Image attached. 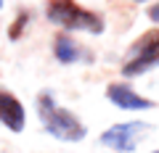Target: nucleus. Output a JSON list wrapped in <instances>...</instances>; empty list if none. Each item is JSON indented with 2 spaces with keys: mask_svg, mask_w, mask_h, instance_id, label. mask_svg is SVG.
<instances>
[{
  "mask_svg": "<svg viewBox=\"0 0 159 153\" xmlns=\"http://www.w3.org/2000/svg\"><path fill=\"white\" fill-rule=\"evenodd\" d=\"M40 119H43V124H45V130L51 132L53 137H58V140H66V142H77L85 137V127H82V121L74 116V113L64 111V108H58L56 103H53V98L48 95H40Z\"/></svg>",
  "mask_w": 159,
  "mask_h": 153,
  "instance_id": "1",
  "label": "nucleus"
},
{
  "mask_svg": "<svg viewBox=\"0 0 159 153\" xmlns=\"http://www.w3.org/2000/svg\"><path fill=\"white\" fill-rule=\"evenodd\" d=\"M48 19L66 29H82V32H93V34L103 32L101 16L80 8L74 0H51L48 3Z\"/></svg>",
  "mask_w": 159,
  "mask_h": 153,
  "instance_id": "2",
  "label": "nucleus"
},
{
  "mask_svg": "<svg viewBox=\"0 0 159 153\" xmlns=\"http://www.w3.org/2000/svg\"><path fill=\"white\" fill-rule=\"evenodd\" d=\"M151 66H159V29H151V32L141 34L135 40V45L130 48V53L125 58L122 74L125 77H138Z\"/></svg>",
  "mask_w": 159,
  "mask_h": 153,
  "instance_id": "3",
  "label": "nucleus"
},
{
  "mask_svg": "<svg viewBox=\"0 0 159 153\" xmlns=\"http://www.w3.org/2000/svg\"><path fill=\"white\" fill-rule=\"evenodd\" d=\"M148 132V124L143 121H130V124H117V127H109L106 132L101 135V142L114 151H133L135 142L141 140V135Z\"/></svg>",
  "mask_w": 159,
  "mask_h": 153,
  "instance_id": "4",
  "label": "nucleus"
},
{
  "mask_svg": "<svg viewBox=\"0 0 159 153\" xmlns=\"http://www.w3.org/2000/svg\"><path fill=\"white\" fill-rule=\"evenodd\" d=\"M0 121L13 132L24 130V106L8 92H0Z\"/></svg>",
  "mask_w": 159,
  "mask_h": 153,
  "instance_id": "5",
  "label": "nucleus"
},
{
  "mask_svg": "<svg viewBox=\"0 0 159 153\" xmlns=\"http://www.w3.org/2000/svg\"><path fill=\"white\" fill-rule=\"evenodd\" d=\"M106 95L111 98L114 106H119V108H135V111H141V108H151L154 106L151 100H146V98H141L138 92H133L127 85H109Z\"/></svg>",
  "mask_w": 159,
  "mask_h": 153,
  "instance_id": "6",
  "label": "nucleus"
},
{
  "mask_svg": "<svg viewBox=\"0 0 159 153\" xmlns=\"http://www.w3.org/2000/svg\"><path fill=\"white\" fill-rule=\"evenodd\" d=\"M77 56H80V50H77V45H74L69 37H58V40H56V58L61 63L77 61Z\"/></svg>",
  "mask_w": 159,
  "mask_h": 153,
  "instance_id": "7",
  "label": "nucleus"
},
{
  "mask_svg": "<svg viewBox=\"0 0 159 153\" xmlns=\"http://www.w3.org/2000/svg\"><path fill=\"white\" fill-rule=\"evenodd\" d=\"M148 16H151V21H159V3L148 8Z\"/></svg>",
  "mask_w": 159,
  "mask_h": 153,
  "instance_id": "8",
  "label": "nucleus"
},
{
  "mask_svg": "<svg viewBox=\"0 0 159 153\" xmlns=\"http://www.w3.org/2000/svg\"><path fill=\"white\" fill-rule=\"evenodd\" d=\"M135 3H146V0H135Z\"/></svg>",
  "mask_w": 159,
  "mask_h": 153,
  "instance_id": "9",
  "label": "nucleus"
},
{
  "mask_svg": "<svg viewBox=\"0 0 159 153\" xmlns=\"http://www.w3.org/2000/svg\"><path fill=\"white\" fill-rule=\"evenodd\" d=\"M0 6H3V0H0Z\"/></svg>",
  "mask_w": 159,
  "mask_h": 153,
  "instance_id": "10",
  "label": "nucleus"
},
{
  "mask_svg": "<svg viewBox=\"0 0 159 153\" xmlns=\"http://www.w3.org/2000/svg\"><path fill=\"white\" fill-rule=\"evenodd\" d=\"M154 153H159V151H154Z\"/></svg>",
  "mask_w": 159,
  "mask_h": 153,
  "instance_id": "11",
  "label": "nucleus"
}]
</instances>
